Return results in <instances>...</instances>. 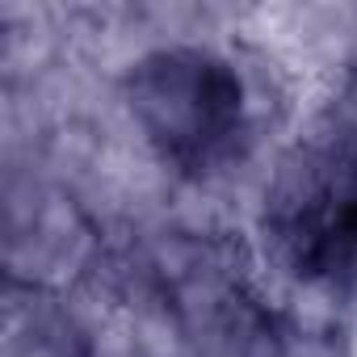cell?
<instances>
[{
  "label": "cell",
  "mask_w": 357,
  "mask_h": 357,
  "mask_svg": "<svg viewBox=\"0 0 357 357\" xmlns=\"http://www.w3.org/2000/svg\"><path fill=\"white\" fill-rule=\"evenodd\" d=\"M265 202L269 244L294 278L332 286L357 278V143L298 151Z\"/></svg>",
  "instance_id": "2"
},
{
  "label": "cell",
  "mask_w": 357,
  "mask_h": 357,
  "mask_svg": "<svg viewBox=\"0 0 357 357\" xmlns=\"http://www.w3.org/2000/svg\"><path fill=\"white\" fill-rule=\"evenodd\" d=\"M126 105L151 151L181 172H211L231 160L248 126L236 63L206 47H160L130 63Z\"/></svg>",
  "instance_id": "1"
}]
</instances>
